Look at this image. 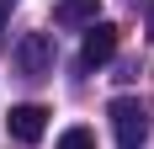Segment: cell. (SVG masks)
Segmentation results:
<instances>
[{
    "label": "cell",
    "instance_id": "6",
    "mask_svg": "<svg viewBox=\"0 0 154 149\" xmlns=\"http://www.w3.org/2000/svg\"><path fill=\"white\" fill-rule=\"evenodd\" d=\"M53 149H96V133L91 128H69V133H59Z\"/></svg>",
    "mask_w": 154,
    "mask_h": 149
},
{
    "label": "cell",
    "instance_id": "2",
    "mask_svg": "<svg viewBox=\"0 0 154 149\" xmlns=\"http://www.w3.org/2000/svg\"><path fill=\"white\" fill-rule=\"evenodd\" d=\"M16 74H21V80L53 74V37H48V32H27V37L16 43Z\"/></svg>",
    "mask_w": 154,
    "mask_h": 149
},
{
    "label": "cell",
    "instance_id": "8",
    "mask_svg": "<svg viewBox=\"0 0 154 149\" xmlns=\"http://www.w3.org/2000/svg\"><path fill=\"white\" fill-rule=\"evenodd\" d=\"M149 37H154V16H149Z\"/></svg>",
    "mask_w": 154,
    "mask_h": 149
},
{
    "label": "cell",
    "instance_id": "1",
    "mask_svg": "<svg viewBox=\"0 0 154 149\" xmlns=\"http://www.w3.org/2000/svg\"><path fill=\"white\" fill-rule=\"evenodd\" d=\"M106 117H112V133H117V149H143L149 144V112H143V101L117 96L106 106Z\"/></svg>",
    "mask_w": 154,
    "mask_h": 149
},
{
    "label": "cell",
    "instance_id": "3",
    "mask_svg": "<svg viewBox=\"0 0 154 149\" xmlns=\"http://www.w3.org/2000/svg\"><path fill=\"white\" fill-rule=\"evenodd\" d=\"M117 37H122V32L112 27V21H91L85 43H80V69H101V64L117 53Z\"/></svg>",
    "mask_w": 154,
    "mask_h": 149
},
{
    "label": "cell",
    "instance_id": "7",
    "mask_svg": "<svg viewBox=\"0 0 154 149\" xmlns=\"http://www.w3.org/2000/svg\"><path fill=\"white\" fill-rule=\"evenodd\" d=\"M11 11H16V0H0V32H5V21H11Z\"/></svg>",
    "mask_w": 154,
    "mask_h": 149
},
{
    "label": "cell",
    "instance_id": "4",
    "mask_svg": "<svg viewBox=\"0 0 154 149\" xmlns=\"http://www.w3.org/2000/svg\"><path fill=\"white\" fill-rule=\"evenodd\" d=\"M5 122H11V138H16V144H37V138L48 133V112H43L37 101L11 106V117H5Z\"/></svg>",
    "mask_w": 154,
    "mask_h": 149
},
{
    "label": "cell",
    "instance_id": "5",
    "mask_svg": "<svg viewBox=\"0 0 154 149\" xmlns=\"http://www.w3.org/2000/svg\"><path fill=\"white\" fill-rule=\"evenodd\" d=\"M96 11H101V0H59L53 21L59 27H85V21H96Z\"/></svg>",
    "mask_w": 154,
    "mask_h": 149
}]
</instances>
